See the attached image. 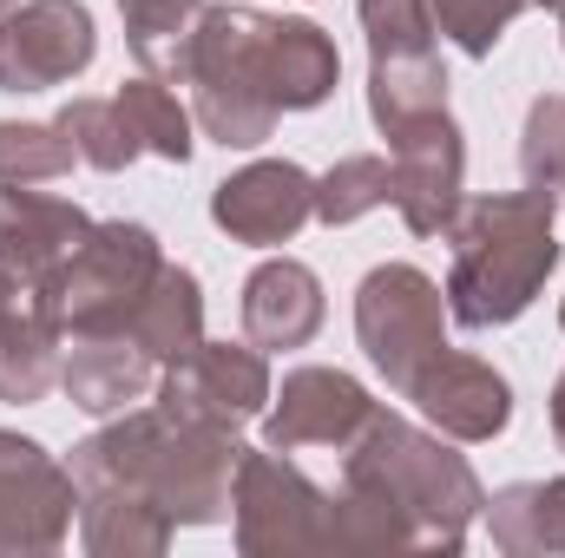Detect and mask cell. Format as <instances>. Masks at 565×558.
<instances>
[{"label":"cell","mask_w":565,"mask_h":558,"mask_svg":"<svg viewBox=\"0 0 565 558\" xmlns=\"http://www.w3.org/2000/svg\"><path fill=\"white\" fill-rule=\"evenodd\" d=\"M402 401H415L434 433H447L460 447H480V440L507 433V420H513V382L493 362L467 355V348H440L415 375V388Z\"/></svg>","instance_id":"cell-14"},{"label":"cell","mask_w":565,"mask_h":558,"mask_svg":"<svg viewBox=\"0 0 565 558\" xmlns=\"http://www.w3.org/2000/svg\"><path fill=\"white\" fill-rule=\"evenodd\" d=\"M355 342L375 362V375L408 395L415 375L447 348V296L415 264H375L355 289Z\"/></svg>","instance_id":"cell-6"},{"label":"cell","mask_w":565,"mask_h":558,"mask_svg":"<svg viewBox=\"0 0 565 558\" xmlns=\"http://www.w3.org/2000/svg\"><path fill=\"white\" fill-rule=\"evenodd\" d=\"M375 395L355 382V375H342V368H322V362H309V368H289L282 375V388L270 395V408H264V447H277V453H302V447H349L369 420H375Z\"/></svg>","instance_id":"cell-12"},{"label":"cell","mask_w":565,"mask_h":558,"mask_svg":"<svg viewBox=\"0 0 565 558\" xmlns=\"http://www.w3.org/2000/svg\"><path fill=\"white\" fill-rule=\"evenodd\" d=\"M270 395H277V382H270V362H264L257 342H191L158 375V408L164 415L224 427V433L264 420Z\"/></svg>","instance_id":"cell-8"},{"label":"cell","mask_w":565,"mask_h":558,"mask_svg":"<svg viewBox=\"0 0 565 558\" xmlns=\"http://www.w3.org/2000/svg\"><path fill=\"white\" fill-rule=\"evenodd\" d=\"M520 178L533 191L565 197V93H540L526 106V132H520Z\"/></svg>","instance_id":"cell-29"},{"label":"cell","mask_w":565,"mask_h":558,"mask_svg":"<svg viewBox=\"0 0 565 558\" xmlns=\"http://www.w3.org/2000/svg\"><path fill=\"white\" fill-rule=\"evenodd\" d=\"M99 60V26L86 0H20L0 20V93L73 86Z\"/></svg>","instance_id":"cell-10"},{"label":"cell","mask_w":565,"mask_h":558,"mask_svg":"<svg viewBox=\"0 0 565 558\" xmlns=\"http://www.w3.org/2000/svg\"><path fill=\"white\" fill-rule=\"evenodd\" d=\"M422 13H427V26L440 40H454L467 60H493V46L526 13V0H422Z\"/></svg>","instance_id":"cell-28"},{"label":"cell","mask_w":565,"mask_h":558,"mask_svg":"<svg viewBox=\"0 0 565 558\" xmlns=\"http://www.w3.org/2000/svg\"><path fill=\"white\" fill-rule=\"evenodd\" d=\"M7 13H13V0H0V20H7Z\"/></svg>","instance_id":"cell-33"},{"label":"cell","mask_w":565,"mask_h":558,"mask_svg":"<svg viewBox=\"0 0 565 558\" xmlns=\"http://www.w3.org/2000/svg\"><path fill=\"white\" fill-rule=\"evenodd\" d=\"M60 355H66V329L40 309V296L7 309L0 315V401L7 408L46 401L60 388Z\"/></svg>","instance_id":"cell-18"},{"label":"cell","mask_w":565,"mask_h":558,"mask_svg":"<svg viewBox=\"0 0 565 558\" xmlns=\"http://www.w3.org/2000/svg\"><path fill=\"white\" fill-rule=\"evenodd\" d=\"M204 7L211 0H119L126 46H132L139 73L164 79V86H184V60H191V33H198Z\"/></svg>","instance_id":"cell-22"},{"label":"cell","mask_w":565,"mask_h":558,"mask_svg":"<svg viewBox=\"0 0 565 558\" xmlns=\"http://www.w3.org/2000/svg\"><path fill=\"white\" fill-rule=\"evenodd\" d=\"M507 558H565V480H520L480 506Z\"/></svg>","instance_id":"cell-20"},{"label":"cell","mask_w":565,"mask_h":558,"mask_svg":"<svg viewBox=\"0 0 565 558\" xmlns=\"http://www.w3.org/2000/svg\"><path fill=\"white\" fill-rule=\"evenodd\" d=\"M26 296H33V289H26V282L13 277V270H7V264H0V315H7V309H20V302H26Z\"/></svg>","instance_id":"cell-31"},{"label":"cell","mask_w":565,"mask_h":558,"mask_svg":"<svg viewBox=\"0 0 565 558\" xmlns=\"http://www.w3.org/2000/svg\"><path fill=\"white\" fill-rule=\"evenodd\" d=\"M447 112V66L440 46H408V53H369V119L382 132Z\"/></svg>","instance_id":"cell-21"},{"label":"cell","mask_w":565,"mask_h":558,"mask_svg":"<svg viewBox=\"0 0 565 558\" xmlns=\"http://www.w3.org/2000/svg\"><path fill=\"white\" fill-rule=\"evenodd\" d=\"M237 433L164 408H126L73 447V486H132L171 526H224L237 493Z\"/></svg>","instance_id":"cell-2"},{"label":"cell","mask_w":565,"mask_h":558,"mask_svg":"<svg viewBox=\"0 0 565 558\" xmlns=\"http://www.w3.org/2000/svg\"><path fill=\"white\" fill-rule=\"evenodd\" d=\"M382 204H395V164L382 151H349L316 178V224H329V230L362 224Z\"/></svg>","instance_id":"cell-25"},{"label":"cell","mask_w":565,"mask_h":558,"mask_svg":"<svg viewBox=\"0 0 565 558\" xmlns=\"http://www.w3.org/2000/svg\"><path fill=\"white\" fill-rule=\"evenodd\" d=\"M158 270H164V244L132 217H113V224H93L86 244L33 296L66 335L73 329H126Z\"/></svg>","instance_id":"cell-5"},{"label":"cell","mask_w":565,"mask_h":558,"mask_svg":"<svg viewBox=\"0 0 565 558\" xmlns=\"http://www.w3.org/2000/svg\"><path fill=\"white\" fill-rule=\"evenodd\" d=\"M113 106H119V119H126V132L139 151L151 158H164V164H191V151H198V119H191V106L164 86V79H126L119 93H113Z\"/></svg>","instance_id":"cell-24"},{"label":"cell","mask_w":565,"mask_h":558,"mask_svg":"<svg viewBox=\"0 0 565 558\" xmlns=\"http://www.w3.org/2000/svg\"><path fill=\"white\" fill-rule=\"evenodd\" d=\"M329 302H322V277L296 257H270L257 264L250 282H244V335L264 348V355H282V348H309L316 329H322Z\"/></svg>","instance_id":"cell-17"},{"label":"cell","mask_w":565,"mask_h":558,"mask_svg":"<svg viewBox=\"0 0 565 558\" xmlns=\"http://www.w3.org/2000/svg\"><path fill=\"white\" fill-rule=\"evenodd\" d=\"M73 158L79 151L53 119H0V184H60Z\"/></svg>","instance_id":"cell-26"},{"label":"cell","mask_w":565,"mask_h":558,"mask_svg":"<svg viewBox=\"0 0 565 558\" xmlns=\"http://www.w3.org/2000/svg\"><path fill=\"white\" fill-rule=\"evenodd\" d=\"M388 139V164H395V211L415 237H447L460 197H467V139L454 126V112H427L408 119Z\"/></svg>","instance_id":"cell-11"},{"label":"cell","mask_w":565,"mask_h":558,"mask_svg":"<svg viewBox=\"0 0 565 558\" xmlns=\"http://www.w3.org/2000/svg\"><path fill=\"white\" fill-rule=\"evenodd\" d=\"M559 335H565V302H559Z\"/></svg>","instance_id":"cell-35"},{"label":"cell","mask_w":565,"mask_h":558,"mask_svg":"<svg viewBox=\"0 0 565 558\" xmlns=\"http://www.w3.org/2000/svg\"><path fill=\"white\" fill-rule=\"evenodd\" d=\"M86 230H93V217L73 197L33 191V184H0V264L26 289L53 277L86 244Z\"/></svg>","instance_id":"cell-16"},{"label":"cell","mask_w":565,"mask_h":558,"mask_svg":"<svg viewBox=\"0 0 565 558\" xmlns=\"http://www.w3.org/2000/svg\"><path fill=\"white\" fill-rule=\"evenodd\" d=\"M487 486L447 433L375 408L342 447V493L329 506V552H460Z\"/></svg>","instance_id":"cell-1"},{"label":"cell","mask_w":565,"mask_h":558,"mask_svg":"<svg viewBox=\"0 0 565 558\" xmlns=\"http://www.w3.org/2000/svg\"><path fill=\"white\" fill-rule=\"evenodd\" d=\"M559 40H565V7H559Z\"/></svg>","instance_id":"cell-34"},{"label":"cell","mask_w":565,"mask_h":558,"mask_svg":"<svg viewBox=\"0 0 565 558\" xmlns=\"http://www.w3.org/2000/svg\"><path fill=\"white\" fill-rule=\"evenodd\" d=\"M546 420H553V440H559V453H565V368H559V382H553V395H546Z\"/></svg>","instance_id":"cell-30"},{"label":"cell","mask_w":565,"mask_h":558,"mask_svg":"<svg viewBox=\"0 0 565 558\" xmlns=\"http://www.w3.org/2000/svg\"><path fill=\"white\" fill-rule=\"evenodd\" d=\"M282 13L264 7H237V0H211L198 33H191V60H184V86H191V119L198 132L224 151H257L282 119Z\"/></svg>","instance_id":"cell-4"},{"label":"cell","mask_w":565,"mask_h":558,"mask_svg":"<svg viewBox=\"0 0 565 558\" xmlns=\"http://www.w3.org/2000/svg\"><path fill=\"white\" fill-rule=\"evenodd\" d=\"M79 519L73 466L53 460L40 440L0 427V558L60 552Z\"/></svg>","instance_id":"cell-9"},{"label":"cell","mask_w":565,"mask_h":558,"mask_svg":"<svg viewBox=\"0 0 565 558\" xmlns=\"http://www.w3.org/2000/svg\"><path fill=\"white\" fill-rule=\"evenodd\" d=\"M309 217H316V178L289 158H257V164L231 171L211 191V224L231 244H250V250L289 244Z\"/></svg>","instance_id":"cell-13"},{"label":"cell","mask_w":565,"mask_h":558,"mask_svg":"<svg viewBox=\"0 0 565 558\" xmlns=\"http://www.w3.org/2000/svg\"><path fill=\"white\" fill-rule=\"evenodd\" d=\"M158 355L145 348L132 329H73L66 355H60V388L79 415H126L132 401H145L158 388Z\"/></svg>","instance_id":"cell-15"},{"label":"cell","mask_w":565,"mask_h":558,"mask_svg":"<svg viewBox=\"0 0 565 558\" xmlns=\"http://www.w3.org/2000/svg\"><path fill=\"white\" fill-rule=\"evenodd\" d=\"M53 126L73 139L79 164H93V171H106V178L139 158V144H132V132H126V119H119L113 99H66V106L53 112Z\"/></svg>","instance_id":"cell-27"},{"label":"cell","mask_w":565,"mask_h":558,"mask_svg":"<svg viewBox=\"0 0 565 558\" xmlns=\"http://www.w3.org/2000/svg\"><path fill=\"white\" fill-rule=\"evenodd\" d=\"M171 533L178 526L132 486H79V546L93 558H158Z\"/></svg>","instance_id":"cell-19"},{"label":"cell","mask_w":565,"mask_h":558,"mask_svg":"<svg viewBox=\"0 0 565 558\" xmlns=\"http://www.w3.org/2000/svg\"><path fill=\"white\" fill-rule=\"evenodd\" d=\"M559 197L553 191H507V197H460L447 224V322L460 329H507L520 322L546 277L559 270Z\"/></svg>","instance_id":"cell-3"},{"label":"cell","mask_w":565,"mask_h":558,"mask_svg":"<svg viewBox=\"0 0 565 558\" xmlns=\"http://www.w3.org/2000/svg\"><path fill=\"white\" fill-rule=\"evenodd\" d=\"M329 506L289 453L277 447H244L237 460V493H231V526L244 558H289V552H329Z\"/></svg>","instance_id":"cell-7"},{"label":"cell","mask_w":565,"mask_h":558,"mask_svg":"<svg viewBox=\"0 0 565 558\" xmlns=\"http://www.w3.org/2000/svg\"><path fill=\"white\" fill-rule=\"evenodd\" d=\"M126 329L139 335L158 362H178L191 342H204V282L191 277L184 264H164L151 277V289L139 296V309H132Z\"/></svg>","instance_id":"cell-23"},{"label":"cell","mask_w":565,"mask_h":558,"mask_svg":"<svg viewBox=\"0 0 565 558\" xmlns=\"http://www.w3.org/2000/svg\"><path fill=\"white\" fill-rule=\"evenodd\" d=\"M526 7H546V13H559L565 0H526Z\"/></svg>","instance_id":"cell-32"}]
</instances>
